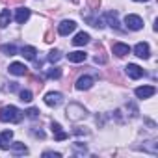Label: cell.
<instances>
[{
  "label": "cell",
  "instance_id": "6da1fadb",
  "mask_svg": "<svg viewBox=\"0 0 158 158\" xmlns=\"http://www.w3.org/2000/svg\"><path fill=\"white\" fill-rule=\"evenodd\" d=\"M24 117V114L15 108V106H4L0 108V121L2 123H21Z\"/></svg>",
  "mask_w": 158,
  "mask_h": 158
},
{
  "label": "cell",
  "instance_id": "7a4b0ae2",
  "mask_svg": "<svg viewBox=\"0 0 158 158\" xmlns=\"http://www.w3.org/2000/svg\"><path fill=\"white\" fill-rule=\"evenodd\" d=\"M65 114H67V117H69L71 121H80V119H86V117H88L86 108H84L82 104H78V102H71V104L67 106Z\"/></svg>",
  "mask_w": 158,
  "mask_h": 158
},
{
  "label": "cell",
  "instance_id": "3957f363",
  "mask_svg": "<svg viewBox=\"0 0 158 158\" xmlns=\"http://www.w3.org/2000/svg\"><path fill=\"white\" fill-rule=\"evenodd\" d=\"M125 24L128 30H141L143 28V21L139 15H127L125 17Z\"/></svg>",
  "mask_w": 158,
  "mask_h": 158
},
{
  "label": "cell",
  "instance_id": "277c9868",
  "mask_svg": "<svg viewBox=\"0 0 158 158\" xmlns=\"http://www.w3.org/2000/svg\"><path fill=\"white\" fill-rule=\"evenodd\" d=\"M63 102V95L61 93H54V91H50V93H47L45 95V104L47 106H50V108H56V106H60Z\"/></svg>",
  "mask_w": 158,
  "mask_h": 158
},
{
  "label": "cell",
  "instance_id": "5b68a950",
  "mask_svg": "<svg viewBox=\"0 0 158 158\" xmlns=\"http://www.w3.org/2000/svg\"><path fill=\"white\" fill-rule=\"evenodd\" d=\"M93 84H95V78L93 76H80L76 80V89L78 91H88Z\"/></svg>",
  "mask_w": 158,
  "mask_h": 158
},
{
  "label": "cell",
  "instance_id": "8992f818",
  "mask_svg": "<svg viewBox=\"0 0 158 158\" xmlns=\"http://www.w3.org/2000/svg\"><path fill=\"white\" fill-rule=\"evenodd\" d=\"M125 71H127V74L132 78V80H138V78H141V76L145 74V71H143L139 65H136V63H128V65L125 67Z\"/></svg>",
  "mask_w": 158,
  "mask_h": 158
},
{
  "label": "cell",
  "instance_id": "52a82bcc",
  "mask_svg": "<svg viewBox=\"0 0 158 158\" xmlns=\"http://www.w3.org/2000/svg\"><path fill=\"white\" fill-rule=\"evenodd\" d=\"M74 28H76L74 21H61L60 26H58V34L60 35H69L71 32H74Z\"/></svg>",
  "mask_w": 158,
  "mask_h": 158
},
{
  "label": "cell",
  "instance_id": "ba28073f",
  "mask_svg": "<svg viewBox=\"0 0 158 158\" xmlns=\"http://www.w3.org/2000/svg\"><path fill=\"white\" fill-rule=\"evenodd\" d=\"M156 93V88L154 86H141V88H136V97L138 99H149Z\"/></svg>",
  "mask_w": 158,
  "mask_h": 158
},
{
  "label": "cell",
  "instance_id": "9c48e42d",
  "mask_svg": "<svg viewBox=\"0 0 158 158\" xmlns=\"http://www.w3.org/2000/svg\"><path fill=\"white\" fill-rule=\"evenodd\" d=\"M10 73H11V74H15V76H24V74H28V67H26L24 63L13 61V63L10 65Z\"/></svg>",
  "mask_w": 158,
  "mask_h": 158
},
{
  "label": "cell",
  "instance_id": "30bf717a",
  "mask_svg": "<svg viewBox=\"0 0 158 158\" xmlns=\"http://www.w3.org/2000/svg\"><path fill=\"white\" fill-rule=\"evenodd\" d=\"M112 50H114V54H115L117 58H125V56L130 52V47H128V45H125V43H114Z\"/></svg>",
  "mask_w": 158,
  "mask_h": 158
},
{
  "label": "cell",
  "instance_id": "8fae6325",
  "mask_svg": "<svg viewBox=\"0 0 158 158\" xmlns=\"http://www.w3.org/2000/svg\"><path fill=\"white\" fill-rule=\"evenodd\" d=\"M134 54H136L138 58L147 60V58L151 56V52H149V45H147V43H138V45L134 47Z\"/></svg>",
  "mask_w": 158,
  "mask_h": 158
},
{
  "label": "cell",
  "instance_id": "7c38bea8",
  "mask_svg": "<svg viewBox=\"0 0 158 158\" xmlns=\"http://www.w3.org/2000/svg\"><path fill=\"white\" fill-rule=\"evenodd\" d=\"M86 58H88V54H86L84 50H74V52H69V54H67V60L73 61V63H80V61H84Z\"/></svg>",
  "mask_w": 158,
  "mask_h": 158
},
{
  "label": "cell",
  "instance_id": "4fadbf2b",
  "mask_svg": "<svg viewBox=\"0 0 158 158\" xmlns=\"http://www.w3.org/2000/svg\"><path fill=\"white\" fill-rule=\"evenodd\" d=\"M88 43H89V34H86V32L76 34L74 39H73V45H74V47H84V45H88Z\"/></svg>",
  "mask_w": 158,
  "mask_h": 158
},
{
  "label": "cell",
  "instance_id": "5bb4252c",
  "mask_svg": "<svg viewBox=\"0 0 158 158\" xmlns=\"http://www.w3.org/2000/svg\"><path fill=\"white\" fill-rule=\"evenodd\" d=\"M30 15H32V11L28 10V8H21V10H17V15H15V21L19 23V24H24L28 19H30Z\"/></svg>",
  "mask_w": 158,
  "mask_h": 158
},
{
  "label": "cell",
  "instance_id": "9a60e30c",
  "mask_svg": "<svg viewBox=\"0 0 158 158\" xmlns=\"http://www.w3.org/2000/svg\"><path fill=\"white\" fill-rule=\"evenodd\" d=\"M13 138V132L11 130H4L2 134H0V147H2L4 151L10 149V139Z\"/></svg>",
  "mask_w": 158,
  "mask_h": 158
},
{
  "label": "cell",
  "instance_id": "2e32d148",
  "mask_svg": "<svg viewBox=\"0 0 158 158\" xmlns=\"http://www.w3.org/2000/svg\"><path fill=\"white\" fill-rule=\"evenodd\" d=\"M104 19L108 21V24L112 28H119V19H117V13L115 11H106L104 13Z\"/></svg>",
  "mask_w": 158,
  "mask_h": 158
},
{
  "label": "cell",
  "instance_id": "e0dca14e",
  "mask_svg": "<svg viewBox=\"0 0 158 158\" xmlns=\"http://www.w3.org/2000/svg\"><path fill=\"white\" fill-rule=\"evenodd\" d=\"M8 151H11V154H26V152H28L26 145H24V143H21V141H17V143L10 145V149H8Z\"/></svg>",
  "mask_w": 158,
  "mask_h": 158
},
{
  "label": "cell",
  "instance_id": "ac0fdd59",
  "mask_svg": "<svg viewBox=\"0 0 158 158\" xmlns=\"http://www.w3.org/2000/svg\"><path fill=\"white\" fill-rule=\"evenodd\" d=\"M11 21V13L10 10H4V11H0V28H6Z\"/></svg>",
  "mask_w": 158,
  "mask_h": 158
},
{
  "label": "cell",
  "instance_id": "d6986e66",
  "mask_svg": "<svg viewBox=\"0 0 158 158\" xmlns=\"http://www.w3.org/2000/svg\"><path fill=\"white\" fill-rule=\"evenodd\" d=\"M35 54H37V50L34 47H23V50H21V56H24L26 60H35Z\"/></svg>",
  "mask_w": 158,
  "mask_h": 158
},
{
  "label": "cell",
  "instance_id": "ffe728a7",
  "mask_svg": "<svg viewBox=\"0 0 158 158\" xmlns=\"http://www.w3.org/2000/svg\"><path fill=\"white\" fill-rule=\"evenodd\" d=\"M82 17H84V19H86V21H88V23H89L91 26H95V28H102V26H104L101 19H97V17H91L89 13H86V15L82 13Z\"/></svg>",
  "mask_w": 158,
  "mask_h": 158
},
{
  "label": "cell",
  "instance_id": "44dd1931",
  "mask_svg": "<svg viewBox=\"0 0 158 158\" xmlns=\"http://www.w3.org/2000/svg\"><path fill=\"white\" fill-rule=\"evenodd\" d=\"M0 52L6 54V56H15L17 54V47L15 45H2L0 47Z\"/></svg>",
  "mask_w": 158,
  "mask_h": 158
},
{
  "label": "cell",
  "instance_id": "7402d4cb",
  "mask_svg": "<svg viewBox=\"0 0 158 158\" xmlns=\"http://www.w3.org/2000/svg\"><path fill=\"white\" fill-rule=\"evenodd\" d=\"M47 76H48V78H60V76H61V69H60V67H50V69L47 71Z\"/></svg>",
  "mask_w": 158,
  "mask_h": 158
},
{
  "label": "cell",
  "instance_id": "603a6c76",
  "mask_svg": "<svg viewBox=\"0 0 158 158\" xmlns=\"http://www.w3.org/2000/svg\"><path fill=\"white\" fill-rule=\"evenodd\" d=\"M60 58H61V52L60 50H50L48 52V61H52V63H56V61H60Z\"/></svg>",
  "mask_w": 158,
  "mask_h": 158
},
{
  "label": "cell",
  "instance_id": "cb8c5ba5",
  "mask_svg": "<svg viewBox=\"0 0 158 158\" xmlns=\"http://www.w3.org/2000/svg\"><path fill=\"white\" fill-rule=\"evenodd\" d=\"M19 97H21V101H23V102H30V101H32V91L23 89V91L19 93Z\"/></svg>",
  "mask_w": 158,
  "mask_h": 158
},
{
  "label": "cell",
  "instance_id": "d4e9b609",
  "mask_svg": "<svg viewBox=\"0 0 158 158\" xmlns=\"http://www.w3.org/2000/svg\"><path fill=\"white\" fill-rule=\"evenodd\" d=\"M54 39H56L54 30H47V34H45V43H54Z\"/></svg>",
  "mask_w": 158,
  "mask_h": 158
},
{
  "label": "cell",
  "instance_id": "484cf974",
  "mask_svg": "<svg viewBox=\"0 0 158 158\" xmlns=\"http://www.w3.org/2000/svg\"><path fill=\"white\" fill-rule=\"evenodd\" d=\"M106 61H108V58L104 56V50H102V47H101V54L95 56V63H106Z\"/></svg>",
  "mask_w": 158,
  "mask_h": 158
},
{
  "label": "cell",
  "instance_id": "4316f807",
  "mask_svg": "<svg viewBox=\"0 0 158 158\" xmlns=\"http://www.w3.org/2000/svg\"><path fill=\"white\" fill-rule=\"evenodd\" d=\"M67 138H69V134L63 132V130H60V132L54 134V139H56V141H63V139H67Z\"/></svg>",
  "mask_w": 158,
  "mask_h": 158
},
{
  "label": "cell",
  "instance_id": "83f0119b",
  "mask_svg": "<svg viewBox=\"0 0 158 158\" xmlns=\"http://www.w3.org/2000/svg\"><path fill=\"white\" fill-rule=\"evenodd\" d=\"M24 114H26V115H28L30 119H35V117L39 115V110H37V108H30V110H26Z\"/></svg>",
  "mask_w": 158,
  "mask_h": 158
},
{
  "label": "cell",
  "instance_id": "f1b7e54d",
  "mask_svg": "<svg viewBox=\"0 0 158 158\" xmlns=\"http://www.w3.org/2000/svg\"><path fill=\"white\" fill-rule=\"evenodd\" d=\"M88 132H89V130H88V128H84V127H74V130H73V134H76V136H82V134L86 136Z\"/></svg>",
  "mask_w": 158,
  "mask_h": 158
},
{
  "label": "cell",
  "instance_id": "f546056e",
  "mask_svg": "<svg viewBox=\"0 0 158 158\" xmlns=\"http://www.w3.org/2000/svg\"><path fill=\"white\" fill-rule=\"evenodd\" d=\"M88 4H89V8L95 11V10H99V6H101V0H88Z\"/></svg>",
  "mask_w": 158,
  "mask_h": 158
},
{
  "label": "cell",
  "instance_id": "4dcf8cb0",
  "mask_svg": "<svg viewBox=\"0 0 158 158\" xmlns=\"http://www.w3.org/2000/svg\"><path fill=\"white\" fill-rule=\"evenodd\" d=\"M43 156H45V158H60L61 154H60V152H50V151H47V152H43Z\"/></svg>",
  "mask_w": 158,
  "mask_h": 158
},
{
  "label": "cell",
  "instance_id": "1f68e13d",
  "mask_svg": "<svg viewBox=\"0 0 158 158\" xmlns=\"http://www.w3.org/2000/svg\"><path fill=\"white\" fill-rule=\"evenodd\" d=\"M4 4H10V6H17V4H23L24 0H2Z\"/></svg>",
  "mask_w": 158,
  "mask_h": 158
},
{
  "label": "cell",
  "instance_id": "d6a6232c",
  "mask_svg": "<svg viewBox=\"0 0 158 158\" xmlns=\"http://www.w3.org/2000/svg\"><path fill=\"white\" fill-rule=\"evenodd\" d=\"M60 130H61V125H60V123H52V132L56 134V132H60Z\"/></svg>",
  "mask_w": 158,
  "mask_h": 158
},
{
  "label": "cell",
  "instance_id": "836d02e7",
  "mask_svg": "<svg viewBox=\"0 0 158 158\" xmlns=\"http://www.w3.org/2000/svg\"><path fill=\"white\" fill-rule=\"evenodd\" d=\"M134 2H149V0H134Z\"/></svg>",
  "mask_w": 158,
  "mask_h": 158
},
{
  "label": "cell",
  "instance_id": "e575fe53",
  "mask_svg": "<svg viewBox=\"0 0 158 158\" xmlns=\"http://www.w3.org/2000/svg\"><path fill=\"white\" fill-rule=\"evenodd\" d=\"M73 2H74V4H78V2H80V0H73Z\"/></svg>",
  "mask_w": 158,
  "mask_h": 158
}]
</instances>
